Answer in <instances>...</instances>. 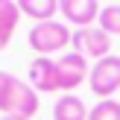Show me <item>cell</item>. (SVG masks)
Instances as JSON below:
<instances>
[{
	"instance_id": "14",
	"label": "cell",
	"mask_w": 120,
	"mask_h": 120,
	"mask_svg": "<svg viewBox=\"0 0 120 120\" xmlns=\"http://www.w3.org/2000/svg\"><path fill=\"white\" fill-rule=\"evenodd\" d=\"M0 120H26V117H12V114H6V117H0Z\"/></svg>"
},
{
	"instance_id": "13",
	"label": "cell",
	"mask_w": 120,
	"mask_h": 120,
	"mask_svg": "<svg viewBox=\"0 0 120 120\" xmlns=\"http://www.w3.org/2000/svg\"><path fill=\"white\" fill-rule=\"evenodd\" d=\"M12 85H15V76H12V73H6V70H0V111H3L6 100H9Z\"/></svg>"
},
{
	"instance_id": "10",
	"label": "cell",
	"mask_w": 120,
	"mask_h": 120,
	"mask_svg": "<svg viewBox=\"0 0 120 120\" xmlns=\"http://www.w3.org/2000/svg\"><path fill=\"white\" fill-rule=\"evenodd\" d=\"M18 6H21V15L32 18L35 23L53 21L59 12V0H18Z\"/></svg>"
},
{
	"instance_id": "12",
	"label": "cell",
	"mask_w": 120,
	"mask_h": 120,
	"mask_svg": "<svg viewBox=\"0 0 120 120\" xmlns=\"http://www.w3.org/2000/svg\"><path fill=\"white\" fill-rule=\"evenodd\" d=\"M88 120H120V103L117 100H100L94 109H88Z\"/></svg>"
},
{
	"instance_id": "4",
	"label": "cell",
	"mask_w": 120,
	"mask_h": 120,
	"mask_svg": "<svg viewBox=\"0 0 120 120\" xmlns=\"http://www.w3.org/2000/svg\"><path fill=\"white\" fill-rule=\"evenodd\" d=\"M38 105H41V100H38V94H35V88L29 85V82H23V79H15V85H12V91H9V100H6V105H3V117L12 114V117L32 120L38 114Z\"/></svg>"
},
{
	"instance_id": "9",
	"label": "cell",
	"mask_w": 120,
	"mask_h": 120,
	"mask_svg": "<svg viewBox=\"0 0 120 120\" xmlns=\"http://www.w3.org/2000/svg\"><path fill=\"white\" fill-rule=\"evenodd\" d=\"M53 120H88V109H85V103L79 97L64 94L53 105Z\"/></svg>"
},
{
	"instance_id": "7",
	"label": "cell",
	"mask_w": 120,
	"mask_h": 120,
	"mask_svg": "<svg viewBox=\"0 0 120 120\" xmlns=\"http://www.w3.org/2000/svg\"><path fill=\"white\" fill-rule=\"evenodd\" d=\"M56 64H59V76H62V91H73L85 82V76H91L88 59L79 53H64L62 59H56Z\"/></svg>"
},
{
	"instance_id": "2",
	"label": "cell",
	"mask_w": 120,
	"mask_h": 120,
	"mask_svg": "<svg viewBox=\"0 0 120 120\" xmlns=\"http://www.w3.org/2000/svg\"><path fill=\"white\" fill-rule=\"evenodd\" d=\"M70 44H73V53H79V56L85 59H105L111 56V35L103 32L100 26H85V29H76L73 38H70Z\"/></svg>"
},
{
	"instance_id": "1",
	"label": "cell",
	"mask_w": 120,
	"mask_h": 120,
	"mask_svg": "<svg viewBox=\"0 0 120 120\" xmlns=\"http://www.w3.org/2000/svg\"><path fill=\"white\" fill-rule=\"evenodd\" d=\"M70 38H73V32H70V26H68V23H62V21L35 23V26L29 29V35H26L29 47H32L35 53H41V56L64 50V47L70 44Z\"/></svg>"
},
{
	"instance_id": "6",
	"label": "cell",
	"mask_w": 120,
	"mask_h": 120,
	"mask_svg": "<svg viewBox=\"0 0 120 120\" xmlns=\"http://www.w3.org/2000/svg\"><path fill=\"white\" fill-rule=\"evenodd\" d=\"M59 12H62L68 26H94V21H100L103 6L97 0H59Z\"/></svg>"
},
{
	"instance_id": "11",
	"label": "cell",
	"mask_w": 120,
	"mask_h": 120,
	"mask_svg": "<svg viewBox=\"0 0 120 120\" xmlns=\"http://www.w3.org/2000/svg\"><path fill=\"white\" fill-rule=\"evenodd\" d=\"M100 29L109 35H120V3L114 6H103V12H100Z\"/></svg>"
},
{
	"instance_id": "3",
	"label": "cell",
	"mask_w": 120,
	"mask_h": 120,
	"mask_svg": "<svg viewBox=\"0 0 120 120\" xmlns=\"http://www.w3.org/2000/svg\"><path fill=\"white\" fill-rule=\"evenodd\" d=\"M88 85L97 97L109 100L111 94L120 88V56H105L100 59L91 68V76H88Z\"/></svg>"
},
{
	"instance_id": "8",
	"label": "cell",
	"mask_w": 120,
	"mask_h": 120,
	"mask_svg": "<svg viewBox=\"0 0 120 120\" xmlns=\"http://www.w3.org/2000/svg\"><path fill=\"white\" fill-rule=\"evenodd\" d=\"M18 21H21V6L15 0H0V50L9 47Z\"/></svg>"
},
{
	"instance_id": "5",
	"label": "cell",
	"mask_w": 120,
	"mask_h": 120,
	"mask_svg": "<svg viewBox=\"0 0 120 120\" xmlns=\"http://www.w3.org/2000/svg\"><path fill=\"white\" fill-rule=\"evenodd\" d=\"M29 85L35 88V94H56L62 91V76H59V64L56 59L50 56H38L32 59V64H29Z\"/></svg>"
}]
</instances>
